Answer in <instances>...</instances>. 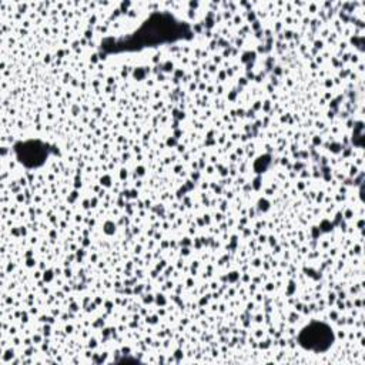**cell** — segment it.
Segmentation results:
<instances>
[{"label":"cell","mask_w":365,"mask_h":365,"mask_svg":"<svg viewBox=\"0 0 365 365\" xmlns=\"http://www.w3.org/2000/svg\"><path fill=\"white\" fill-rule=\"evenodd\" d=\"M334 342V334L325 324H311L299 335V344L309 351L322 352L327 351Z\"/></svg>","instance_id":"1"},{"label":"cell","mask_w":365,"mask_h":365,"mask_svg":"<svg viewBox=\"0 0 365 365\" xmlns=\"http://www.w3.org/2000/svg\"><path fill=\"white\" fill-rule=\"evenodd\" d=\"M16 153H17L19 161L29 167L40 165L44 161V150L40 145V143L30 141V143L20 144V145H17Z\"/></svg>","instance_id":"2"}]
</instances>
